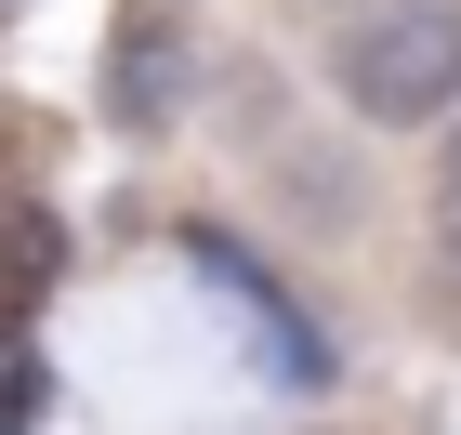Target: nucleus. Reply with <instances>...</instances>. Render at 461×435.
Returning a JSON list of instances; mask_svg holds the SVG:
<instances>
[{
    "label": "nucleus",
    "instance_id": "nucleus-1",
    "mask_svg": "<svg viewBox=\"0 0 461 435\" xmlns=\"http://www.w3.org/2000/svg\"><path fill=\"white\" fill-rule=\"evenodd\" d=\"M330 79H343L356 119L383 132H422V119L461 106V0H383L330 40Z\"/></svg>",
    "mask_w": 461,
    "mask_h": 435
},
{
    "label": "nucleus",
    "instance_id": "nucleus-2",
    "mask_svg": "<svg viewBox=\"0 0 461 435\" xmlns=\"http://www.w3.org/2000/svg\"><path fill=\"white\" fill-rule=\"evenodd\" d=\"M53 264H67V238H53V212H0V343L40 317V290H53Z\"/></svg>",
    "mask_w": 461,
    "mask_h": 435
},
{
    "label": "nucleus",
    "instance_id": "nucleus-3",
    "mask_svg": "<svg viewBox=\"0 0 461 435\" xmlns=\"http://www.w3.org/2000/svg\"><path fill=\"white\" fill-rule=\"evenodd\" d=\"M172 79H185V53H172V27H158V0H132V40H119V106L158 132L172 119Z\"/></svg>",
    "mask_w": 461,
    "mask_h": 435
},
{
    "label": "nucleus",
    "instance_id": "nucleus-4",
    "mask_svg": "<svg viewBox=\"0 0 461 435\" xmlns=\"http://www.w3.org/2000/svg\"><path fill=\"white\" fill-rule=\"evenodd\" d=\"M435 238L461 251V132H448V159H435Z\"/></svg>",
    "mask_w": 461,
    "mask_h": 435
}]
</instances>
